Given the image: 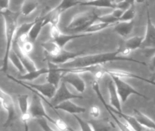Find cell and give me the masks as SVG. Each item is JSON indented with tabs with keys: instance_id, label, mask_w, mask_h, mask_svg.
Masks as SVG:
<instances>
[{
	"instance_id": "cell-1",
	"label": "cell",
	"mask_w": 155,
	"mask_h": 131,
	"mask_svg": "<svg viewBox=\"0 0 155 131\" xmlns=\"http://www.w3.org/2000/svg\"><path fill=\"white\" fill-rule=\"evenodd\" d=\"M113 61H129V62H134L145 65V63L141 62L137 60L121 57L119 55V51L117 49L116 51H113V52L83 55V56L79 57V58L69 61L66 64L58 66L62 68V69H80V68L102 65L103 64L113 62Z\"/></svg>"
},
{
	"instance_id": "cell-2",
	"label": "cell",
	"mask_w": 155,
	"mask_h": 131,
	"mask_svg": "<svg viewBox=\"0 0 155 131\" xmlns=\"http://www.w3.org/2000/svg\"><path fill=\"white\" fill-rule=\"evenodd\" d=\"M20 12L12 11L11 10L6 11L1 14L5 22V52L3 58V67L2 72H6L8 68V56L12 51L14 36L17 29V21L20 17Z\"/></svg>"
},
{
	"instance_id": "cell-3",
	"label": "cell",
	"mask_w": 155,
	"mask_h": 131,
	"mask_svg": "<svg viewBox=\"0 0 155 131\" xmlns=\"http://www.w3.org/2000/svg\"><path fill=\"white\" fill-rule=\"evenodd\" d=\"M98 17L94 11H84L76 14L71 20L67 29L70 31H74V34L83 33L86 28L97 21Z\"/></svg>"
},
{
	"instance_id": "cell-4",
	"label": "cell",
	"mask_w": 155,
	"mask_h": 131,
	"mask_svg": "<svg viewBox=\"0 0 155 131\" xmlns=\"http://www.w3.org/2000/svg\"><path fill=\"white\" fill-rule=\"evenodd\" d=\"M111 78L113 80L114 83H115L117 92H118L120 100H121L122 103H125L126 101L127 100V98L130 95H138L140 97L143 98L148 99V97H146L145 95H142V93L138 92L137 89L132 87L130 85L124 82L122 79L114 76H112Z\"/></svg>"
},
{
	"instance_id": "cell-5",
	"label": "cell",
	"mask_w": 155,
	"mask_h": 131,
	"mask_svg": "<svg viewBox=\"0 0 155 131\" xmlns=\"http://www.w3.org/2000/svg\"><path fill=\"white\" fill-rule=\"evenodd\" d=\"M0 102H1L2 108L5 110L7 113L8 117L5 123L4 124V127H9L12 123L14 122V120L17 117V113L15 110V106H14V102L12 96L9 94L6 93L5 91L0 88Z\"/></svg>"
},
{
	"instance_id": "cell-6",
	"label": "cell",
	"mask_w": 155,
	"mask_h": 131,
	"mask_svg": "<svg viewBox=\"0 0 155 131\" xmlns=\"http://www.w3.org/2000/svg\"><path fill=\"white\" fill-rule=\"evenodd\" d=\"M83 96L79 95H75L74 93L71 92L68 89L66 83L64 82L61 81V84L56 89V92L55 93L54 96L52 98L51 105L53 109H54L55 106L59 104L62 102L66 101H70L71 99L76 98H83Z\"/></svg>"
},
{
	"instance_id": "cell-7",
	"label": "cell",
	"mask_w": 155,
	"mask_h": 131,
	"mask_svg": "<svg viewBox=\"0 0 155 131\" xmlns=\"http://www.w3.org/2000/svg\"><path fill=\"white\" fill-rule=\"evenodd\" d=\"M142 48L154 49L155 48V26L150 17L149 10L147 7V27L146 33L141 45Z\"/></svg>"
},
{
	"instance_id": "cell-8",
	"label": "cell",
	"mask_w": 155,
	"mask_h": 131,
	"mask_svg": "<svg viewBox=\"0 0 155 131\" xmlns=\"http://www.w3.org/2000/svg\"><path fill=\"white\" fill-rule=\"evenodd\" d=\"M84 53L85 51L74 52V51H69L64 48H62L56 57H55V58H46V59L47 60V62H50L56 66H60L69 62V61H71V60L73 61V60L76 59L79 57L83 56Z\"/></svg>"
},
{
	"instance_id": "cell-9",
	"label": "cell",
	"mask_w": 155,
	"mask_h": 131,
	"mask_svg": "<svg viewBox=\"0 0 155 131\" xmlns=\"http://www.w3.org/2000/svg\"><path fill=\"white\" fill-rule=\"evenodd\" d=\"M61 81L65 83H69L75 88L76 90L80 93H83L85 90V82L80 76L79 74L68 72L62 74Z\"/></svg>"
},
{
	"instance_id": "cell-10",
	"label": "cell",
	"mask_w": 155,
	"mask_h": 131,
	"mask_svg": "<svg viewBox=\"0 0 155 131\" xmlns=\"http://www.w3.org/2000/svg\"><path fill=\"white\" fill-rule=\"evenodd\" d=\"M102 72L104 73V75H108L110 77L114 76L117 77V78H136L139 79V80H143V81L147 82L148 83H151V84L155 86V82L151 81L149 79H146L145 78H142V77L139 76V75H136V74L131 73L130 72H126V71L123 70H119V69H106L103 66L102 68Z\"/></svg>"
},
{
	"instance_id": "cell-11",
	"label": "cell",
	"mask_w": 155,
	"mask_h": 131,
	"mask_svg": "<svg viewBox=\"0 0 155 131\" xmlns=\"http://www.w3.org/2000/svg\"><path fill=\"white\" fill-rule=\"evenodd\" d=\"M12 50L17 55V57L20 58V61H21L23 66H24L26 72H32V71H35L36 70V69H38L37 67H36L35 64L34 63V61L29 58L28 55L24 54L21 51V50H20V47H19V45H17V42H13Z\"/></svg>"
},
{
	"instance_id": "cell-12",
	"label": "cell",
	"mask_w": 155,
	"mask_h": 131,
	"mask_svg": "<svg viewBox=\"0 0 155 131\" xmlns=\"http://www.w3.org/2000/svg\"><path fill=\"white\" fill-rule=\"evenodd\" d=\"M47 64L49 66V72L47 74V83L53 85L56 89H58V87L59 86L60 81L61 80L62 73L60 71V69L58 66L51 64L50 62H47Z\"/></svg>"
},
{
	"instance_id": "cell-13",
	"label": "cell",
	"mask_w": 155,
	"mask_h": 131,
	"mask_svg": "<svg viewBox=\"0 0 155 131\" xmlns=\"http://www.w3.org/2000/svg\"><path fill=\"white\" fill-rule=\"evenodd\" d=\"M26 86L28 87L31 88L36 91L37 92H39L42 96L48 98H53L54 96L55 93L56 92V88L53 86V85L50 83H42V84H38V83H24Z\"/></svg>"
},
{
	"instance_id": "cell-14",
	"label": "cell",
	"mask_w": 155,
	"mask_h": 131,
	"mask_svg": "<svg viewBox=\"0 0 155 131\" xmlns=\"http://www.w3.org/2000/svg\"><path fill=\"white\" fill-rule=\"evenodd\" d=\"M107 88H108L110 102L111 107H113L118 112H122L121 100H120L119 96H118V92H117L116 88H115V83H114L112 78L109 79L108 82H107Z\"/></svg>"
},
{
	"instance_id": "cell-15",
	"label": "cell",
	"mask_w": 155,
	"mask_h": 131,
	"mask_svg": "<svg viewBox=\"0 0 155 131\" xmlns=\"http://www.w3.org/2000/svg\"><path fill=\"white\" fill-rule=\"evenodd\" d=\"M54 110H62V111L66 112V113L72 114L73 116L83 113L86 111V109L85 107L77 105L76 104L71 101H64L62 103L59 104L55 106Z\"/></svg>"
},
{
	"instance_id": "cell-16",
	"label": "cell",
	"mask_w": 155,
	"mask_h": 131,
	"mask_svg": "<svg viewBox=\"0 0 155 131\" xmlns=\"http://www.w3.org/2000/svg\"><path fill=\"white\" fill-rule=\"evenodd\" d=\"M93 131H114L115 126L108 118L91 119L88 121Z\"/></svg>"
},
{
	"instance_id": "cell-17",
	"label": "cell",
	"mask_w": 155,
	"mask_h": 131,
	"mask_svg": "<svg viewBox=\"0 0 155 131\" xmlns=\"http://www.w3.org/2000/svg\"><path fill=\"white\" fill-rule=\"evenodd\" d=\"M134 118L137 119L140 125L147 129L155 131V121H153L151 118H149L148 116L142 113V112L137 109L134 110Z\"/></svg>"
},
{
	"instance_id": "cell-18",
	"label": "cell",
	"mask_w": 155,
	"mask_h": 131,
	"mask_svg": "<svg viewBox=\"0 0 155 131\" xmlns=\"http://www.w3.org/2000/svg\"><path fill=\"white\" fill-rule=\"evenodd\" d=\"M134 27V21L118 22L115 25L114 31L123 37H127L132 32Z\"/></svg>"
},
{
	"instance_id": "cell-19",
	"label": "cell",
	"mask_w": 155,
	"mask_h": 131,
	"mask_svg": "<svg viewBox=\"0 0 155 131\" xmlns=\"http://www.w3.org/2000/svg\"><path fill=\"white\" fill-rule=\"evenodd\" d=\"M91 34H86V33H80V34H64L63 33H61L56 38L53 39L54 42H56L61 48H64L65 45L71 42L73 39H75L77 38H81V37H86L89 36Z\"/></svg>"
},
{
	"instance_id": "cell-20",
	"label": "cell",
	"mask_w": 155,
	"mask_h": 131,
	"mask_svg": "<svg viewBox=\"0 0 155 131\" xmlns=\"http://www.w3.org/2000/svg\"><path fill=\"white\" fill-rule=\"evenodd\" d=\"M41 45L45 51L47 58H55L62 49L56 42L52 39L42 42Z\"/></svg>"
},
{
	"instance_id": "cell-21",
	"label": "cell",
	"mask_w": 155,
	"mask_h": 131,
	"mask_svg": "<svg viewBox=\"0 0 155 131\" xmlns=\"http://www.w3.org/2000/svg\"><path fill=\"white\" fill-rule=\"evenodd\" d=\"M61 15V13H60L56 8H54L41 17L43 25H44V26H45L47 24H50V26H58Z\"/></svg>"
},
{
	"instance_id": "cell-22",
	"label": "cell",
	"mask_w": 155,
	"mask_h": 131,
	"mask_svg": "<svg viewBox=\"0 0 155 131\" xmlns=\"http://www.w3.org/2000/svg\"><path fill=\"white\" fill-rule=\"evenodd\" d=\"M44 25H43V20L41 17H37L35 20L34 24H33L32 27L30 29L29 32L28 34V39L31 41V42L34 43L36 41V39L38 37L39 34H40L41 29L44 28Z\"/></svg>"
},
{
	"instance_id": "cell-23",
	"label": "cell",
	"mask_w": 155,
	"mask_h": 131,
	"mask_svg": "<svg viewBox=\"0 0 155 131\" xmlns=\"http://www.w3.org/2000/svg\"><path fill=\"white\" fill-rule=\"evenodd\" d=\"M49 72L48 69L46 68H42L40 69H36V70L32 71L30 72H26L24 75H17V80H28V81H32L42 75H47Z\"/></svg>"
},
{
	"instance_id": "cell-24",
	"label": "cell",
	"mask_w": 155,
	"mask_h": 131,
	"mask_svg": "<svg viewBox=\"0 0 155 131\" xmlns=\"http://www.w3.org/2000/svg\"><path fill=\"white\" fill-rule=\"evenodd\" d=\"M143 39L144 37H141V36H135V37H133L127 39V40L124 42V43L121 45H122L125 49H127V51L131 52V51L137 50V48H141Z\"/></svg>"
},
{
	"instance_id": "cell-25",
	"label": "cell",
	"mask_w": 155,
	"mask_h": 131,
	"mask_svg": "<svg viewBox=\"0 0 155 131\" xmlns=\"http://www.w3.org/2000/svg\"><path fill=\"white\" fill-rule=\"evenodd\" d=\"M80 5L92 6L95 8H110L115 9L114 2L109 0H94V1H80Z\"/></svg>"
},
{
	"instance_id": "cell-26",
	"label": "cell",
	"mask_w": 155,
	"mask_h": 131,
	"mask_svg": "<svg viewBox=\"0 0 155 131\" xmlns=\"http://www.w3.org/2000/svg\"><path fill=\"white\" fill-rule=\"evenodd\" d=\"M39 2L37 1H24L21 5V11L20 13L23 16L30 15L38 7Z\"/></svg>"
},
{
	"instance_id": "cell-27",
	"label": "cell",
	"mask_w": 155,
	"mask_h": 131,
	"mask_svg": "<svg viewBox=\"0 0 155 131\" xmlns=\"http://www.w3.org/2000/svg\"><path fill=\"white\" fill-rule=\"evenodd\" d=\"M8 61H10L12 62V64L15 66L16 69L18 70V72H20V75H24L26 73V69H25L24 66H23V64L20 61V58L17 57V55L13 51H11L10 54H9L8 56Z\"/></svg>"
},
{
	"instance_id": "cell-28",
	"label": "cell",
	"mask_w": 155,
	"mask_h": 131,
	"mask_svg": "<svg viewBox=\"0 0 155 131\" xmlns=\"http://www.w3.org/2000/svg\"><path fill=\"white\" fill-rule=\"evenodd\" d=\"M29 96L28 95H20L17 97V101H18L19 107H20L21 115H25L28 113V108H29V101H28Z\"/></svg>"
},
{
	"instance_id": "cell-29",
	"label": "cell",
	"mask_w": 155,
	"mask_h": 131,
	"mask_svg": "<svg viewBox=\"0 0 155 131\" xmlns=\"http://www.w3.org/2000/svg\"><path fill=\"white\" fill-rule=\"evenodd\" d=\"M33 24H34V21L31 22V23H23L19 28H17L15 33V36H14V40H16V39H19L20 37H23V36L28 35V32H29L30 29L32 27Z\"/></svg>"
},
{
	"instance_id": "cell-30",
	"label": "cell",
	"mask_w": 155,
	"mask_h": 131,
	"mask_svg": "<svg viewBox=\"0 0 155 131\" xmlns=\"http://www.w3.org/2000/svg\"><path fill=\"white\" fill-rule=\"evenodd\" d=\"M110 26H110V25L108 24H106V23H101V22L100 21H97L94 23H93L92 25H91L88 28H86L83 33H86V34H92L96 32L102 31V30L106 29V28H109Z\"/></svg>"
},
{
	"instance_id": "cell-31",
	"label": "cell",
	"mask_w": 155,
	"mask_h": 131,
	"mask_svg": "<svg viewBox=\"0 0 155 131\" xmlns=\"http://www.w3.org/2000/svg\"><path fill=\"white\" fill-rule=\"evenodd\" d=\"M136 16V9L134 2L130 6L126 11H124L122 16L120 17L118 22H130L134 20Z\"/></svg>"
},
{
	"instance_id": "cell-32",
	"label": "cell",
	"mask_w": 155,
	"mask_h": 131,
	"mask_svg": "<svg viewBox=\"0 0 155 131\" xmlns=\"http://www.w3.org/2000/svg\"><path fill=\"white\" fill-rule=\"evenodd\" d=\"M77 5H80V1H77V0H64V1H61L56 6V8L60 13L62 14L65 11L68 10L71 8Z\"/></svg>"
},
{
	"instance_id": "cell-33",
	"label": "cell",
	"mask_w": 155,
	"mask_h": 131,
	"mask_svg": "<svg viewBox=\"0 0 155 131\" xmlns=\"http://www.w3.org/2000/svg\"><path fill=\"white\" fill-rule=\"evenodd\" d=\"M97 21L106 23V24H108L111 26H114V25L116 24L117 23H118V19H117L116 17H114V15L112 13L106 14V15L99 16L98 19H97Z\"/></svg>"
},
{
	"instance_id": "cell-34",
	"label": "cell",
	"mask_w": 155,
	"mask_h": 131,
	"mask_svg": "<svg viewBox=\"0 0 155 131\" xmlns=\"http://www.w3.org/2000/svg\"><path fill=\"white\" fill-rule=\"evenodd\" d=\"M17 45L20 47V50L27 55H29V54H31L32 51H34V43L31 42L29 39L24 41L23 42H20V43H17Z\"/></svg>"
},
{
	"instance_id": "cell-35",
	"label": "cell",
	"mask_w": 155,
	"mask_h": 131,
	"mask_svg": "<svg viewBox=\"0 0 155 131\" xmlns=\"http://www.w3.org/2000/svg\"><path fill=\"white\" fill-rule=\"evenodd\" d=\"M74 117L76 118V120L77 121L78 124H80L81 131H93L91 125H90L89 123H88V121H85L83 118H80L78 116H77V115H74Z\"/></svg>"
},
{
	"instance_id": "cell-36",
	"label": "cell",
	"mask_w": 155,
	"mask_h": 131,
	"mask_svg": "<svg viewBox=\"0 0 155 131\" xmlns=\"http://www.w3.org/2000/svg\"><path fill=\"white\" fill-rule=\"evenodd\" d=\"M101 109L97 105H93L92 107H91L89 111V115L92 119H99L100 116H101Z\"/></svg>"
},
{
	"instance_id": "cell-37",
	"label": "cell",
	"mask_w": 155,
	"mask_h": 131,
	"mask_svg": "<svg viewBox=\"0 0 155 131\" xmlns=\"http://www.w3.org/2000/svg\"><path fill=\"white\" fill-rule=\"evenodd\" d=\"M59 131H69V127L61 118H58L56 119V123L54 124Z\"/></svg>"
},
{
	"instance_id": "cell-38",
	"label": "cell",
	"mask_w": 155,
	"mask_h": 131,
	"mask_svg": "<svg viewBox=\"0 0 155 131\" xmlns=\"http://www.w3.org/2000/svg\"><path fill=\"white\" fill-rule=\"evenodd\" d=\"M36 121H37L38 124L40 125V127H41L42 130L44 131H55L49 125L46 119H44V118H37Z\"/></svg>"
},
{
	"instance_id": "cell-39",
	"label": "cell",
	"mask_w": 155,
	"mask_h": 131,
	"mask_svg": "<svg viewBox=\"0 0 155 131\" xmlns=\"http://www.w3.org/2000/svg\"><path fill=\"white\" fill-rule=\"evenodd\" d=\"M61 33L60 31L59 28L58 26H50V35L51 37L52 40H53L55 38H56L58 35Z\"/></svg>"
},
{
	"instance_id": "cell-40",
	"label": "cell",
	"mask_w": 155,
	"mask_h": 131,
	"mask_svg": "<svg viewBox=\"0 0 155 131\" xmlns=\"http://www.w3.org/2000/svg\"><path fill=\"white\" fill-rule=\"evenodd\" d=\"M9 5H10V1L0 0V14L4 13L6 11L9 10Z\"/></svg>"
},
{
	"instance_id": "cell-41",
	"label": "cell",
	"mask_w": 155,
	"mask_h": 131,
	"mask_svg": "<svg viewBox=\"0 0 155 131\" xmlns=\"http://www.w3.org/2000/svg\"><path fill=\"white\" fill-rule=\"evenodd\" d=\"M145 53L146 57H152L155 53V48H154V49H147Z\"/></svg>"
},
{
	"instance_id": "cell-42",
	"label": "cell",
	"mask_w": 155,
	"mask_h": 131,
	"mask_svg": "<svg viewBox=\"0 0 155 131\" xmlns=\"http://www.w3.org/2000/svg\"><path fill=\"white\" fill-rule=\"evenodd\" d=\"M153 58L151 59V69H155V53L154 55H153Z\"/></svg>"
},
{
	"instance_id": "cell-43",
	"label": "cell",
	"mask_w": 155,
	"mask_h": 131,
	"mask_svg": "<svg viewBox=\"0 0 155 131\" xmlns=\"http://www.w3.org/2000/svg\"><path fill=\"white\" fill-rule=\"evenodd\" d=\"M3 67V60H0V71L2 70Z\"/></svg>"
},
{
	"instance_id": "cell-44",
	"label": "cell",
	"mask_w": 155,
	"mask_h": 131,
	"mask_svg": "<svg viewBox=\"0 0 155 131\" xmlns=\"http://www.w3.org/2000/svg\"><path fill=\"white\" fill-rule=\"evenodd\" d=\"M150 80H151V81H153V82H155V81H154V80H155V72H154V75H152V77H151V78L150 79Z\"/></svg>"
},
{
	"instance_id": "cell-45",
	"label": "cell",
	"mask_w": 155,
	"mask_h": 131,
	"mask_svg": "<svg viewBox=\"0 0 155 131\" xmlns=\"http://www.w3.org/2000/svg\"><path fill=\"white\" fill-rule=\"evenodd\" d=\"M69 131H77V130H74V129H73V128H71V127H70V128H69Z\"/></svg>"
},
{
	"instance_id": "cell-46",
	"label": "cell",
	"mask_w": 155,
	"mask_h": 131,
	"mask_svg": "<svg viewBox=\"0 0 155 131\" xmlns=\"http://www.w3.org/2000/svg\"><path fill=\"white\" fill-rule=\"evenodd\" d=\"M2 108V104H1V102H0V110H1V109Z\"/></svg>"
}]
</instances>
